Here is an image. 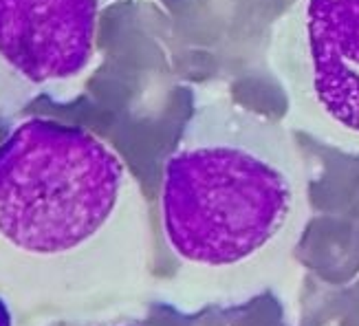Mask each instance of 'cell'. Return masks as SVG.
Returning a JSON list of instances; mask_svg holds the SVG:
<instances>
[{"mask_svg":"<svg viewBox=\"0 0 359 326\" xmlns=\"http://www.w3.org/2000/svg\"><path fill=\"white\" fill-rule=\"evenodd\" d=\"M150 223L128 163L104 137L53 117L0 142V289L25 315H73L135 296Z\"/></svg>","mask_w":359,"mask_h":326,"instance_id":"1","label":"cell"},{"mask_svg":"<svg viewBox=\"0 0 359 326\" xmlns=\"http://www.w3.org/2000/svg\"><path fill=\"white\" fill-rule=\"evenodd\" d=\"M159 219L201 293L245 302L269 289L309 223L306 168L291 133L229 97L196 104L163 163Z\"/></svg>","mask_w":359,"mask_h":326,"instance_id":"2","label":"cell"},{"mask_svg":"<svg viewBox=\"0 0 359 326\" xmlns=\"http://www.w3.org/2000/svg\"><path fill=\"white\" fill-rule=\"evenodd\" d=\"M271 67L300 121L359 150V0H298L276 25Z\"/></svg>","mask_w":359,"mask_h":326,"instance_id":"3","label":"cell"},{"mask_svg":"<svg viewBox=\"0 0 359 326\" xmlns=\"http://www.w3.org/2000/svg\"><path fill=\"white\" fill-rule=\"evenodd\" d=\"M100 0H0V117L65 102L97 64Z\"/></svg>","mask_w":359,"mask_h":326,"instance_id":"4","label":"cell"},{"mask_svg":"<svg viewBox=\"0 0 359 326\" xmlns=\"http://www.w3.org/2000/svg\"><path fill=\"white\" fill-rule=\"evenodd\" d=\"M42 326H144L142 322H137L126 315H55L49 322H44Z\"/></svg>","mask_w":359,"mask_h":326,"instance_id":"5","label":"cell"},{"mask_svg":"<svg viewBox=\"0 0 359 326\" xmlns=\"http://www.w3.org/2000/svg\"><path fill=\"white\" fill-rule=\"evenodd\" d=\"M25 313L13 302L7 291L0 289V326H22Z\"/></svg>","mask_w":359,"mask_h":326,"instance_id":"6","label":"cell"}]
</instances>
